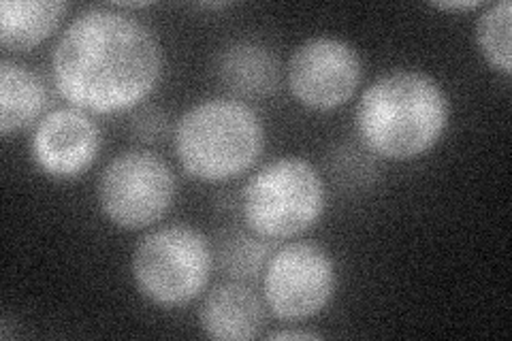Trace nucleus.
I'll return each mask as SVG.
<instances>
[{"label": "nucleus", "instance_id": "nucleus-1", "mask_svg": "<svg viewBox=\"0 0 512 341\" xmlns=\"http://www.w3.org/2000/svg\"><path fill=\"white\" fill-rule=\"evenodd\" d=\"M163 47L154 30L118 7L82 11L52 54V79L71 107L96 116L133 111L158 88Z\"/></svg>", "mask_w": 512, "mask_h": 341}, {"label": "nucleus", "instance_id": "nucleus-10", "mask_svg": "<svg viewBox=\"0 0 512 341\" xmlns=\"http://www.w3.org/2000/svg\"><path fill=\"white\" fill-rule=\"evenodd\" d=\"M267 320L265 301L244 282L218 284L199 307L201 331L216 341H250Z\"/></svg>", "mask_w": 512, "mask_h": 341}, {"label": "nucleus", "instance_id": "nucleus-19", "mask_svg": "<svg viewBox=\"0 0 512 341\" xmlns=\"http://www.w3.org/2000/svg\"><path fill=\"white\" fill-rule=\"evenodd\" d=\"M436 9L440 11H472V9H480L483 3L480 0H455V3H434Z\"/></svg>", "mask_w": 512, "mask_h": 341}, {"label": "nucleus", "instance_id": "nucleus-17", "mask_svg": "<svg viewBox=\"0 0 512 341\" xmlns=\"http://www.w3.org/2000/svg\"><path fill=\"white\" fill-rule=\"evenodd\" d=\"M128 131L141 143H163L171 137V118L158 105H139L128 120Z\"/></svg>", "mask_w": 512, "mask_h": 341}, {"label": "nucleus", "instance_id": "nucleus-13", "mask_svg": "<svg viewBox=\"0 0 512 341\" xmlns=\"http://www.w3.org/2000/svg\"><path fill=\"white\" fill-rule=\"evenodd\" d=\"M67 9L62 0H3L0 43L11 52L35 50L58 30Z\"/></svg>", "mask_w": 512, "mask_h": 341}, {"label": "nucleus", "instance_id": "nucleus-11", "mask_svg": "<svg viewBox=\"0 0 512 341\" xmlns=\"http://www.w3.org/2000/svg\"><path fill=\"white\" fill-rule=\"evenodd\" d=\"M214 71L237 101H263L280 90V60L259 41L229 43L216 56Z\"/></svg>", "mask_w": 512, "mask_h": 341}, {"label": "nucleus", "instance_id": "nucleus-14", "mask_svg": "<svg viewBox=\"0 0 512 341\" xmlns=\"http://www.w3.org/2000/svg\"><path fill=\"white\" fill-rule=\"evenodd\" d=\"M212 248L214 265L229 280L244 284L263 278L267 261L276 252L274 241L242 229H229L218 233Z\"/></svg>", "mask_w": 512, "mask_h": 341}, {"label": "nucleus", "instance_id": "nucleus-15", "mask_svg": "<svg viewBox=\"0 0 512 341\" xmlns=\"http://www.w3.org/2000/svg\"><path fill=\"white\" fill-rule=\"evenodd\" d=\"M510 32H512V3L500 0L489 5L476 22V43L480 54L487 60L491 69L504 77L512 75V52H510Z\"/></svg>", "mask_w": 512, "mask_h": 341}, {"label": "nucleus", "instance_id": "nucleus-4", "mask_svg": "<svg viewBox=\"0 0 512 341\" xmlns=\"http://www.w3.org/2000/svg\"><path fill=\"white\" fill-rule=\"evenodd\" d=\"M327 190L310 160L282 156L267 162L242 190L246 229L269 241L299 237L323 218Z\"/></svg>", "mask_w": 512, "mask_h": 341}, {"label": "nucleus", "instance_id": "nucleus-2", "mask_svg": "<svg viewBox=\"0 0 512 341\" xmlns=\"http://www.w3.org/2000/svg\"><path fill=\"white\" fill-rule=\"evenodd\" d=\"M451 118L438 81L416 69L380 75L361 94L355 128L363 148L384 160H416L444 137Z\"/></svg>", "mask_w": 512, "mask_h": 341}, {"label": "nucleus", "instance_id": "nucleus-16", "mask_svg": "<svg viewBox=\"0 0 512 341\" xmlns=\"http://www.w3.org/2000/svg\"><path fill=\"white\" fill-rule=\"evenodd\" d=\"M367 154L363 150L348 148V145H342L340 152L333 154L329 169H331L333 180L338 182V186L363 188L372 182V175H374L376 167L370 160H367Z\"/></svg>", "mask_w": 512, "mask_h": 341}, {"label": "nucleus", "instance_id": "nucleus-12", "mask_svg": "<svg viewBox=\"0 0 512 341\" xmlns=\"http://www.w3.org/2000/svg\"><path fill=\"white\" fill-rule=\"evenodd\" d=\"M47 103L50 92L39 73L9 58L0 62V133L9 137L39 122Z\"/></svg>", "mask_w": 512, "mask_h": 341}, {"label": "nucleus", "instance_id": "nucleus-6", "mask_svg": "<svg viewBox=\"0 0 512 341\" xmlns=\"http://www.w3.org/2000/svg\"><path fill=\"white\" fill-rule=\"evenodd\" d=\"M178 197L173 169L154 152L128 150L107 162L96 184L103 216L124 231L150 229Z\"/></svg>", "mask_w": 512, "mask_h": 341}, {"label": "nucleus", "instance_id": "nucleus-3", "mask_svg": "<svg viewBox=\"0 0 512 341\" xmlns=\"http://www.w3.org/2000/svg\"><path fill=\"white\" fill-rule=\"evenodd\" d=\"M173 148L192 180L222 184L246 175L265 150L259 113L233 96H216L186 109L173 126Z\"/></svg>", "mask_w": 512, "mask_h": 341}, {"label": "nucleus", "instance_id": "nucleus-7", "mask_svg": "<svg viewBox=\"0 0 512 341\" xmlns=\"http://www.w3.org/2000/svg\"><path fill=\"white\" fill-rule=\"evenodd\" d=\"M263 301L282 322H303L323 314L338 288L331 254L312 241L278 248L263 271Z\"/></svg>", "mask_w": 512, "mask_h": 341}, {"label": "nucleus", "instance_id": "nucleus-8", "mask_svg": "<svg viewBox=\"0 0 512 341\" xmlns=\"http://www.w3.org/2000/svg\"><path fill=\"white\" fill-rule=\"evenodd\" d=\"M361 79L363 62L355 47L325 35L303 41L286 69L295 101L312 111L344 107L357 94Z\"/></svg>", "mask_w": 512, "mask_h": 341}, {"label": "nucleus", "instance_id": "nucleus-9", "mask_svg": "<svg viewBox=\"0 0 512 341\" xmlns=\"http://www.w3.org/2000/svg\"><path fill=\"white\" fill-rule=\"evenodd\" d=\"M101 143V128L88 111L58 107L37 122L30 135V156L54 180H75L99 158Z\"/></svg>", "mask_w": 512, "mask_h": 341}, {"label": "nucleus", "instance_id": "nucleus-18", "mask_svg": "<svg viewBox=\"0 0 512 341\" xmlns=\"http://www.w3.org/2000/svg\"><path fill=\"white\" fill-rule=\"evenodd\" d=\"M267 339H320V333L308 329H280L271 331Z\"/></svg>", "mask_w": 512, "mask_h": 341}, {"label": "nucleus", "instance_id": "nucleus-5", "mask_svg": "<svg viewBox=\"0 0 512 341\" xmlns=\"http://www.w3.org/2000/svg\"><path fill=\"white\" fill-rule=\"evenodd\" d=\"M214 267L212 241L188 224L154 229L137 243L131 258L141 297L160 307H180L201 297Z\"/></svg>", "mask_w": 512, "mask_h": 341}]
</instances>
